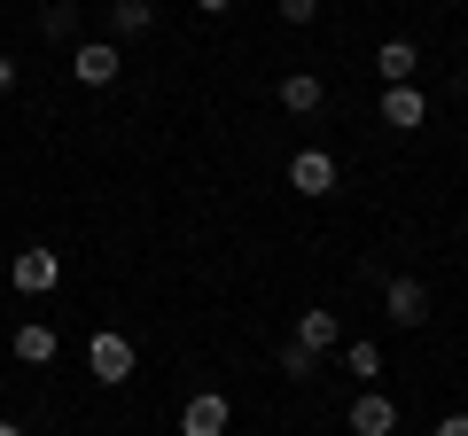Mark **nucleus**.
<instances>
[{
	"label": "nucleus",
	"mask_w": 468,
	"mask_h": 436,
	"mask_svg": "<svg viewBox=\"0 0 468 436\" xmlns=\"http://www.w3.org/2000/svg\"><path fill=\"white\" fill-rule=\"evenodd\" d=\"M86 367H94V382H101V389H125V382H133V367H141V358H133V343L117 336V327H101V336L86 343Z\"/></svg>",
	"instance_id": "1"
},
{
	"label": "nucleus",
	"mask_w": 468,
	"mask_h": 436,
	"mask_svg": "<svg viewBox=\"0 0 468 436\" xmlns=\"http://www.w3.org/2000/svg\"><path fill=\"white\" fill-rule=\"evenodd\" d=\"M8 281H16L24 296H55V288H63V257H55V250H16Z\"/></svg>",
	"instance_id": "2"
},
{
	"label": "nucleus",
	"mask_w": 468,
	"mask_h": 436,
	"mask_svg": "<svg viewBox=\"0 0 468 436\" xmlns=\"http://www.w3.org/2000/svg\"><path fill=\"white\" fill-rule=\"evenodd\" d=\"M117 39H86V47H70V78L79 86H117Z\"/></svg>",
	"instance_id": "3"
},
{
	"label": "nucleus",
	"mask_w": 468,
	"mask_h": 436,
	"mask_svg": "<svg viewBox=\"0 0 468 436\" xmlns=\"http://www.w3.org/2000/svg\"><path fill=\"white\" fill-rule=\"evenodd\" d=\"M227 429H234V405L218 398V389H196L187 413H180V436H227Z\"/></svg>",
	"instance_id": "4"
},
{
	"label": "nucleus",
	"mask_w": 468,
	"mask_h": 436,
	"mask_svg": "<svg viewBox=\"0 0 468 436\" xmlns=\"http://www.w3.org/2000/svg\"><path fill=\"white\" fill-rule=\"evenodd\" d=\"M289 187H297V195H335V156L328 149H297L289 156Z\"/></svg>",
	"instance_id": "5"
},
{
	"label": "nucleus",
	"mask_w": 468,
	"mask_h": 436,
	"mask_svg": "<svg viewBox=\"0 0 468 436\" xmlns=\"http://www.w3.org/2000/svg\"><path fill=\"white\" fill-rule=\"evenodd\" d=\"M421 118H430V94L421 86H383V125L390 133H421Z\"/></svg>",
	"instance_id": "6"
},
{
	"label": "nucleus",
	"mask_w": 468,
	"mask_h": 436,
	"mask_svg": "<svg viewBox=\"0 0 468 436\" xmlns=\"http://www.w3.org/2000/svg\"><path fill=\"white\" fill-rule=\"evenodd\" d=\"M351 436H399V405L383 389H359L351 398Z\"/></svg>",
	"instance_id": "7"
},
{
	"label": "nucleus",
	"mask_w": 468,
	"mask_h": 436,
	"mask_svg": "<svg viewBox=\"0 0 468 436\" xmlns=\"http://www.w3.org/2000/svg\"><path fill=\"white\" fill-rule=\"evenodd\" d=\"M383 312L399 319V327H421V319H430V288H421L414 273H399V281L383 288Z\"/></svg>",
	"instance_id": "8"
},
{
	"label": "nucleus",
	"mask_w": 468,
	"mask_h": 436,
	"mask_svg": "<svg viewBox=\"0 0 468 436\" xmlns=\"http://www.w3.org/2000/svg\"><path fill=\"white\" fill-rule=\"evenodd\" d=\"M375 70H383V86H421V47L414 39H383L375 47Z\"/></svg>",
	"instance_id": "9"
},
{
	"label": "nucleus",
	"mask_w": 468,
	"mask_h": 436,
	"mask_svg": "<svg viewBox=\"0 0 468 436\" xmlns=\"http://www.w3.org/2000/svg\"><path fill=\"white\" fill-rule=\"evenodd\" d=\"M289 343L313 351V358H328L335 343H344V327H335V312H320V304H313V312H297V336H289Z\"/></svg>",
	"instance_id": "10"
},
{
	"label": "nucleus",
	"mask_w": 468,
	"mask_h": 436,
	"mask_svg": "<svg viewBox=\"0 0 468 436\" xmlns=\"http://www.w3.org/2000/svg\"><path fill=\"white\" fill-rule=\"evenodd\" d=\"M273 94H282V109H289V118H313L320 101H328V86H320L313 70H289V78L273 86Z\"/></svg>",
	"instance_id": "11"
},
{
	"label": "nucleus",
	"mask_w": 468,
	"mask_h": 436,
	"mask_svg": "<svg viewBox=\"0 0 468 436\" xmlns=\"http://www.w3.org/2000/svg\"><path fill=\"white\" fill-rule=\"evenodd\" d=\"M55 351H63V343H55L48 319H24V327H16V358H24V367H55Z\"/></svg>",
	"instance_id": "12"
},
{
	"label": "nucleus",
	"mask_w": 468,
	"mask_h": 436,
	"mask_svg": "<svg viewBox=\"0 0 468 436\" xmlns=\"http://www.w3.org/2000/svg\"><path fill=\"white\" fill-rule=\"evenodd\" d=\"M156 24V0H110V32H125V39H141Z\"/></svg>",
	"instance_id": "13"
},
{
	"label": "nucleus",
	"mask_w": 468,
	"mask_h": 436,
	"mask_svg": "<svg viewBox=\"0 0 468 436\" xmlns=\"http://www.w3.org/2000/svg\"><path fill=\"white\" fill-rule=\"evenodd\" d=\"M39 32H48V39H70V32H79V0H48V8H39Z\"/></svg>",
	"instance_id": "14"
},
{
	"label": "nucleus",
	"mask_w": 468,
	"mask_h": 436,
	"mask_svg": "<svg viewBox=\"0 0 468 436\" xmlns=\"http://www.w3.org/2000/svg\"><path fill=\"white\" fill-rule=\"evenodd\" d=\"M344 367L359 374V382H367V374H383V343H367V336H359V343H344Z\"/></svg>",
	"instance_id": "15"
},
{
	"label": "nucleus",
	"mask_w": 468,
	"mask_h": 436,
	"mask_svg": "<svg viewBox=\"0 0 468 436\" xmlns=\"http://www.w3.org/2000/svg\"><path fill=\"white\" fill-rule=\"evenodd\" d=\"M282 374H297V382H313V374H320V358H313V351H297V343H289V351H282Z\"/></svg>",
	"instance_id": "16"
},
{
	"label": "nucleus",
	"mask_w": 468,
	"mask_h": 436,
	"mask_svg": "<svg viewBox=\"0 0 468 436\" xmlns=\"http://www.w3.org/2000/svg\"><path fill=\"white\" fill-rule=\"evenodd\" d=\"M273 8H282V24H297V32L320 16V0H273Z\"/></svg>",
	"instance_id": "17"
},
{
	"label": "nucleus",
	"mask_w": 468,
	"mask_h": 436,
	"mask_svg": "<svg viewBox=\"0 0 468 436\" xmlns=\"http://www.w3.org/2000/svg\"><path fill=\"white\" fill-rule=\"evenodd\" d=\"M437 436H468V413H445V420H437Z\"/></svg>",
	"instance_id": "18"
},
{
	"label": "nucleus",
	"mask_w": 468,
	"mask_h": 436,
	"mask_svg": "<svg viewBox=\"0 0 468 436\" xmlns=\"http://www.w3.org/2000/svg\"><path fill=\"white\" fill-rule=\"evenodd\" d=\"M8 86H16V55H0V94H8Z\"/></svg>",
	"instance_id": "19"
},
{
	"label": "nucleus",
	"mask_w": 468,
	"mask_h": 436,
	"mask_svg": "<svg viewBox=\"0 0 468 436\" xmlns=\"http://www.w3.org/2000/svg\"><path fill=\"white\" fill-rule=\"evenodd\" d=\"M196 8H203V16H227V8H234V0H196Z\"/></svg>",
	"instance_id": "20"
},
{
	"label": "nucleus",
	"mask_w": 468,
	"mask_h": 436,
	"mask_svg": "<svg viewBox=\"0 0 468 436\" xmlns=\"http://www.w3.org/2000/svg\"><path fill=\"white\" fill-rule=\"evenodd\" d=\"M0 436H24V429H16V420H0Z\"/></svg>",
	"instance_id": "21"
}]
</instances>
